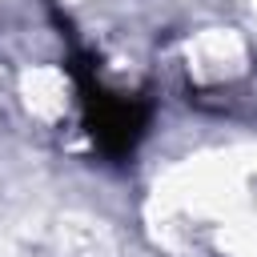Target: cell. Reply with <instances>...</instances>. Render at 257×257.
<instances>
[{"label":"cell","instance_id":"1","mask_svg":"<svg viewBox=\"0 0 257 257\" xmlns=\"http://www.w3.org/2000/svg\"><path fill=\"white\" fill-rule=\"evenodd\" d=\"M68 72L76 76L84 133L92 137L96 153L108 157V161H116V165H124L137 153V145L145 141V133H149V100L104 88L100 76H96V68H92V60L84 52L68 56Z\"/></svg>","mask_w":257,"mask_h":257}]
</instances>
